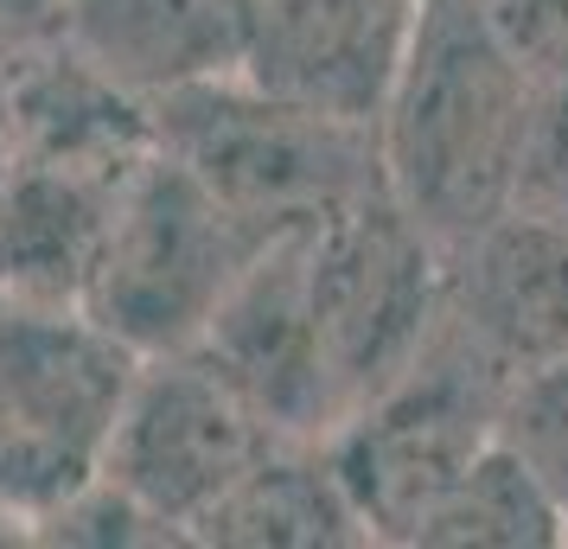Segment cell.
<instances>
[{
    "mask_svg": "<svg viewBox=\"0 0 568 549\" xmlns=\"http://www.w3.org/2000/svg\"><path fill=\"white\" fill-rule=\"evenodd\" d=\"M129 166L20 154L0 173V294L7 307L78 314Z\"/></svg>",
    "mask_w": 568,
    "mask_h": 549,
    "instance_id": "cell-11",
    "label": "cell"
},
{
    "mask_svg": "<svg viewBox=\"0 0 568 549\" xmlns=\"http://www.w3.org/2000/svg\"><path fill=\"white\" fill-rule=\"evenodd\" d=\"M537 78L473 0H422L409 58L371 122L384 199L454 256L517 199Z\"/></svg>",
    "mask_w": 568,
    "mask_h": 549,
    "instance_id": "cell-1",
    "label": "cell"
},
{
    "mask_svg": "<svg viewBox=\"0 0 568 549\" xmlns=\"http://www.w3.org/2000/svg\"><path fill=\"white\" fill-rule=\"evenodd\" d=\"M0 314H7V294H0Z\"/></svg>",
    "mask_w": 568,
    "mask_h": 549,
    "instance_id": "cell-20",
    "label": "cell"
},
{
    "mask_svg": "<svg viewBox=\"0 0 568 549\" xmlns=\"http://www.w3.org/2000/svg\"><path fill=\"white\" fill-rule=\"evenodd\" d=\"M505 370L440 319L435 339L415 352L377 396H364L352 416L326 435L345 492L358 505L371 543L409 549L435 498L498 441Z\"/></svg>",
    "mask_w": 568,
    "mask_h": 549,
    "instance_id": "cell-4",
    "label": "cell"
},
{
    "mask_svg": "<svg viewBox=\"0 0 568 549\" xmlns=\"http://www.w3.org/2000/svg\"><path fill=\"white\" fill-rule=\"evenodd\" d=\"M307 288L338 421H345L364 396H377L396 370H409L415 352L435 339L447 256L384 192H371L313 224Z\"/></svg>",
    "mask_w": 568,
    "mask_h": 549,
    "instance_id": "cell-6",
    "label": "cell"
},
{
    "mask_svg": "<svg viewBox=\"0 0 568 549\" xmlns=\"http://www.w3.org/2000/svg\"><path fill=\"white\" fill-rule=\"evenodd\" d=\"M64 7L71 0H0V45L27 52L39 39H58L64 32Z\"/></svg>",
    "mask_w": 568,
    "mask_h": 549,
    "instance_id": "cell-18",
    "label": "cell"
},
{
    "mask_svg": "<svg viewBox=\"0 0 568 549\" xmlns=\"http://www.w3.org/2000/svg\"><path fill=\"white\" fill-rule=\"evenodd\" d=\"M440 319L505 377L568 352V224L511 205L466 236L447 256Z\"/></svg>",
    "mask_w": 568,
    "mask_h": 549,
    "instance_id": "cell-10",
    "label": "cell"
},
{
    "mask_svg": "<svg viewBox=\"0 0 568 549\" xmlns=\"http://www.w3.org/2000/svg\"><path fill=\"white\" fill-rule=\"evenodd\" d=\"M32 543H97V549H148V543H180L154 511H141L122 486H109L103 472L83 479L78 492L58 505L52 518L32 530Z\"/></svg>",
    "mask_w": 568,
    "mask_h": 549,
    "instance_id": "cell-16",
    "label": "cell"
},
{
    "mask_svg": "<svg viewBox=\"0 0 568 549\" xmlns=\"http://www.w3.org/2000/svg\"><path fill=\"white\" fill-rule=\"evenodd\" d=\"M262 236L268 231L236 217L166 148H148L115 192L78 314L122 339L134 358L192 352Z\"/></svg>",
    "mask_w": 568,
    "mask_h": 549,
    "instance_id": "cell-3",
    "label": "cell"
},
{
    "mask_svg": "<svg viewBox=\"0 0 568 549\" xmlns=\"http://www.w3.org/2000/svg\"><path fill=\"white\" fill-rule=\"evenodd\" d=\"M13 71H20V58L0 45V173L13 166V148H20V90H13Z\"/></svg>",
    "mask_w": 568,
    "mask_h": 549,
    "instance_id": "cell-19",
    "label": "cell"
},
{
    "mask_svg": "<svg viewBox=\"0 0 568 549\" xmlns=\"http://www.w3.org/2000/svg\"><path fill=\"white\" fill-rule=\"evenodd\" d=\"M537 83H568V0H473Z\"/></svg>",
    "mask_w": 568,
    "mask_h": 549,
    "instance_id": "cell-17",
    "label": "cell"
},
{
    "mask_svg": "<svg viewBox=\"0 0 568 549\" xmlns=\"http://www.w3.org/2000/svg\"><path fill=\"white\" fill-rule=\"evenodd\" d=\"M148 115H154V148H166L256 231L320 224L384 192L371 129L268 96L236 71L180 83L154 96Z\"/></svg>",
    "mask_w": 568,
    "mask_h": 549,
    "instance_id": "cell-2",
    "label": "cell"
},
{
    "mask_svg": "<svg viewBox=\"0 0 568 549\" xmlns=\"http://www.w3.org/2000/svg\"><path fill=\"white\" fill-rule=\"evenodd\" d=\"M498 441L537 472L568 518V352L517 370L498 403Z\"/></svg>",
    "mask_w": 568,
    "mask_h": 549,
    "instance_id": "cell-15",
    "label": "cell"
},
{
    "mask_svg": "<svg viewBox=\"0 0 568 549\" xmlns=\"http://www.w3.org/2000/svg\"><path fill=\"white\" fill-rule=\"evenodd\" d=\"M58 39L109 83L154 103L192 78L231 71L236 0H71Z\"/></svg>",
    "mask_w": 568,
    "mask_h": 549,
    "instance_id": "cell-13",
    "label": "cell"
},
{
    "mask_svg": "<svg viewBox=\"0 0 568 549\" xmlns=\"http://www.w3.org/2000/svg\"><path fill=\"white\" fill-rule=\"evenodd\" d=\"M134 352L83 314H0V523L32 537L103 467Z\"/></svg>",
    "mask_w": 568,
    "mask_h": 549,
    "instance_id": "cell-5",
    "label": "cell"
},
{
    "mask_svg": "<svg viewBox=\"0 0 568 549\" xmlns=\"http://www.w3.org/2000/svg\"><path fill=\"white\" fill-rule=\"evenodd\" d=\"M307 236L313 224L262 236V250L243 262V275L231 282L224 307L211 314L192 352L256 409L268 435L326 441L338 428V396L313 326Z\"/></svg>",
    "mask_w": 568,
    "mask_h": 549,
    "instance_id": "cell-8",
    "label": "cell"
},
{
    "mask_svg": "<svg viewBox=\"0 0 568 549\" xmlns=\"http://www.w3.org/2000/svg\"><path fill=\"white\" fill-rule=\"evenodd\" d=\"M268 441L275 435L262 428V416L199 352H160L134 358L97 472L141 511H154L180 543H192V523L231 492V479Z\"/></svg>",
    "mask_w": 568,
    "mask_h": 549,
    "instance_id": "cell-7",
    "label": "cell"
},
{
    "mask_svg": "<svg viewBox=\"0 0 568 549\" xmlns=\"http://www.w3.org/2000/svg\"><path fill=\"white\" fill-rule=\"evenodd\" d=\"M422 27V0H236L231 71L268 96L371 129Z\"/></svg>",
    "mask_w": 568,
    "mask_h": 549,
    "instance_id": "cell-9",
    "label": "cell"
},
{
    "mask_svg": "<svg viewBox=\"0 0 568 549\" xmlns=\"http://www.w3.org/2000/svg\"><path fill=\"white\" fill-rule=\"evenodd\" d=\"M568 518L537 472L505 441H491L473 467L435 498L409 549H562Z\"/></svg>",
    "mask_w": 568,
    "mask_h": 549,
    "instance_id": "cell-14",
    "label": "cell"
},
{
    "mask_svg": "<svg viewBox=\"0 0 568 549\" xmlns=\"http://www.w3.org/2000/svg\"><path fill=\"white\" fill-rule=\"evenodd\" d=\"M192 543H205V549H364L371 530H364L326 441L275 435L231 479V492L192 523Z\"/></svg>",
    "mask_w": 568,
    "mask_h": 549,
    "instance_id": "cell-12",
    "label": "cell"
}]
</instances>
